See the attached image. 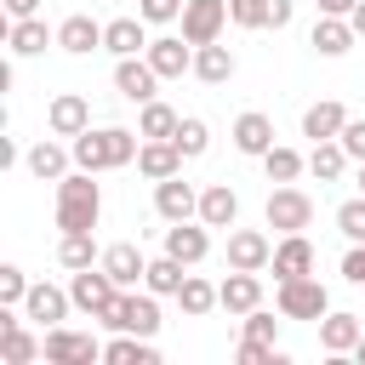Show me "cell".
Here are the masks:
<instances>
[{"instance_id": "obj_1", "label": "cell", "mask_w": 365, "mask_h": 365, "mask_svg": "<svg viewBox=\"0 0 365 365\" xmlns=\"http://www.w3.org/2000/svg\"><path fill=\"white\" fill-rule=\"evenodd\" d=\"M74 148V165L80 171H120V165H137V148H143V131H125V125H86L80 137H68Z\"/></svg>"}, {"instance_id": "obj_2", "label": "cell", "mask_w": 365, "mask_h": 365, "mask_svg": "<svg viewBox=\"0 0 365 365\" xmlns=\"http://www.w3.org/2000/svg\"><path fill=\"white\" fill-rule=\"evenodd\" d=\"M97 171H68L63 182H57V228L63 234H74V228H97V217H103V188L91 182Z\"/></svg>"}, {"instance_id": "obj_3", "label": "cell", "mask_w": 365, "mask_h": 365, "mask_svg": "<svg viewBox=\"0 0 365 365\" xmlns=\"http://www.w3.org/2000/svg\"><path fill=\"white\" fill-rule=\"evenodd\" d=\"M274 308L285 314V319H325L331 314V291L314 279V274H297V279H279L274 285Z\"/></svg>"}, {"instance_id": "obj_4", "label": "cell", "mask_w": 365, "mask_h": 365, "mask_svg": "<svg viewBox=\"0 0 365 365\" xmlns=\"http://www.w3.org/2000/svg\"><path fill=\"white\" fill-rule=\"evenodd\" d=\"M103 325H108V331H137V336H154V331H160V297H154L148 285H143V291L131 285V291H120V297H114V308L103 314Z\"/></svg>"}, {"instance_id": "obj_5", "label": "cell", "mask_w": 365, "mask_h": 365, "mask_svg": "<svg viewBox=\"0 0 365 365\" xmlns=\"http://www.w3.org/2000/svg\"><path fill=\"white\" fill-rule=\"evenodd\" d=\"M68 297H74V308H80V314L103 319V314L114 308L120 285H114V274H108L103 262H91V268H74V279H68Z\"/></svg>"}, {"instance_id": "obj_6", "label": "cell", "mask_w": 365, "mask_h": 365, "mask_svg": "<svg viewBox=\"0 0 365 365\" xmlns=\"http://www.w3.org/2000/svg\"><path fill=\"white\" fill-rule=\"evenodd\" d=\"M262 222H268V228H279V234H302V228L314 222V200H308L302 188L279 182V188L268 194V205H262Z\"/></svg>"}, {"instance_id": "obj_7", "label": "cell", "mask_w": 365, "mask_h": 365, "mask_svg": "<svg viewBox=\"0 0 365 365\" xmlns=\"http://www.w3.org/2000/svg\"><path fill=\"white\" fill-rule=\"evenodd\" d=\"M228 29V0H182V40L188 46H211Z\"/></svg>"}, {"instance_id": "obj_8", "label": "cell", "mask_w": 365, "mask_h": 365, "mask_svg": "<svg viewBox=\"0 0 365 365\" xmlns=\"http://www.w3.org/2000/svg\"><path fill=\"white\" fill-rule=\"evenodd\" d=\"M46 359L51 365H91V359H103V342L86 331H68V325H46Z\"/></svg>"}, {"instance_id": "obj_9", "label": "cell", "mask_w": 365, "mask_h": 365, "mask_svg": "<svg viewBox=\"0 0 365 365\" xmlns=\"http://www.w3.org/2000/svg\"><path fill=\"white\" fill-rule=\"evenodd\" d=\"M143 57L154 63L160 80H182V74H194V46H188L182 34H160V40H148Z\"/></svg>"}, {"instance_id": "obj_10", "label": "cell", "mask_w": 365, "mask_h": 365, "mask_svg": "<svg viewBox=\"0 0 365 365\" xmlns=\"http://www.w3.org/2000/svg\"><path fill=\"white\" fill-rule=\"evenodd\" d=\"M154 86H160V74H154V63L148 57H120L114 63V91L125 97V103H154Z\"/></svg>"}, {"instance_id": "obj_11", "label": "cell", "mask_w": 365, "mask_h": 365, "mask_svg": "<svg viewBox=\"0 0 365 365\" xmlns=\"http://www.w3.org/2000/svg\"><path fill=\"white\" fill-rule=\"evenodd\" d=\"M154 211H160L165 222H188V217H200V188L182 182V171H177V177L154 182Z\"/></svg>"}, {"instance_id": "obj_12", "label": "cell", "mask_w": 365, "mask_h": 365, "mask_svg": "<svg viewBox=\"0 0 365 365\" xmlns=\"http://www.w3.org/2000/svg\"><path fill=\"white\" fill-rule=\"evenodd\" d=\"M46 125H51V137H80V131L91 125V103H86L80 91H57V97L46 103Z\"/></svg>"}, {"instance_id": "obj_13", "label": "cell", "mask_w": 365, "mask_h": 365, "mask_svg": "<svg viewBox=\"0 0 365 365\" xmlns=\"http://www.w3.org/2000/svg\"><path fill=\"white\" fill-rule=\"evenodd\" d=\"M217 302H222V314H251V308H262V279L251 274V268H228V279L217 285Z\"/></svg>"}, {"instance_id": "obj_14", "label": "cell", "mask_w": 365, "mask_h": 365, "mask_svg": "<svg viewBox=\"0 0 365 365\" xmlns=\"http://www.w3.org/2000/svg\"><path fill=\"white\" fill-rule=\"evenodd\" d=\"M137 171H143L148 182H165V177L182 171V148H177L171 137H143V148H137Z\"/></svg>"}, {"instance_id": "obj_15", "label": "cell", "mask_w": 365, "mask_h": 365, "mask_svg": "<svg viewBox=\"0 0 365 365\" xmlns=\"http://www.w3.org/2000/svg\"><path fill=\"white\" fill-rule=\"evenodd\" d=\"M165 251H171L177 262H188V268L205 262V257H211V234H205V222H200V217L171 222V228H165Z\"/></svg>"}, {"instance_id": "obj_16", "label": "cell", "mask_w": 365, "mask_h": 365, "mask_svg": "<svg viewBox=\"0 0 365 365\" xmlns=\"http://www.w3.org/2000/svg\"><path fill=\"white\" fill-rule=\"evenodd\" d=\"M268 262H274V240H268V234H257V228H234V234H228V268L262 274Z\"/></svg>"}, {"instance_id": "obj_17", "label": "cell", "mask_w": 365, "mask_h": 365, "mask_svg": "<svg viewBox=\"0 0 365 365\" xmlns=\"http://www.w3.org/2000/svg\"><path fill=\"white\" fill-rule=\"evenodd\" d=\"M68 308H74V297L63 285H46V279L29 285V297H23V319H40V325H63Z\"/></svg>"}, {"instance_id": "obj_18", "label": "cell", "mask_w": 365, "mask_h": 365, "mask_svg": "<svg viewBox=\"0 0 365 365\" xmlns=\"http://www.w3.org/2000/svg\"><path fill=\"white\" fill-rule=\"evenodd\" d=\"M359 336H365V325H359V314H342V308H331V314L319 319V348H325L331 359H342V354H354V348H359Z\"/></svg>"}, {"instance_id": "obj_19", "label": "cell", "mask_w": 365, "mask_h": 365, "mask_svg": "<svg viewBox=\"0 0 365 365\" xmlns=\"http://www.w3.org/2000/svg\"><path fill=\"white\" fill-rule=\"evenodd\" d=\"M57 46H63L68 57H91V51H103V23L86 17V11H74V17L57 23Z\"/></svg>"}, {"instance_id": "obj_20", "label": "cell", "mask_w": 365, "mask_h": 365, "mask_svg": "<svg viewBox=\"0 0 365 365\" xmlns=\"http://www.w3.org/2000/svg\"><path fill=\"white\" fill-rule=\"evenodd\" d=\"M342 125H348V108L336 97H319V103L302 108V137L308 143H331V137H342Z\"/></svg>"}, {"instance_id": "obj_21", "label": "cell", "mask_w": 365, "mask_h": 365, "mask_svg": "<svg viewBox=\"0 0 365 365\" xmlns=\"http://www.w3.org/2000/svg\"><path fill=\"white\" fill-rule=\"evenodd\" d=\"M6 46H11V57H40L46 46H57V34L46 29V17H11L6 23Z\"/></svg>"}, {"instance_id": "obj_22", "label": "cell", "mask_w": 365, "mask_h": 365, "mask_svg": "<svg viewBox=\"0 0 365 365\" xmlns=\"http://www.w3.org/2000/svg\"><path fill=\"white\" fill-rule=\"evenodd\" d=\"M103 51H114V57H143V51H148V23H143V17H114V23H103Z\"/></svg>"}, {"instance_id": "obj_23", "label": "cell", "mask_w": 365, "mask_h": 365, "mask_svg": "<svg viewBox=\"0 0 365 365\" xmlns=\"http://www.w3.org/2000/svg\"><path fill=\"white\" fill-rule=\"evenodd\" d=\"M354 40H359V34H354V23H348V17H325V11L314 17L308 46H314L319 57H348V51H354Z\"/></svg>"}, {"instance_id": "obj_24", "label": "cell", "mask_w": 365, "mask_h": 365, "mask_svg": "<svg viewBox=\"0 0 365 365\" xmlns=\"http://www.w3.org/2000/svg\"><path fill=\"white\" fill-rule=\"evenodd\" d=\"M23 165L40 177V182H63L68 177V165H74V148H63V143H51V137H40L29 154H23Z\"/></svg>"}, {"instance_id": "obj_25", "label": "cell", "mask_w": 365, "mask_h": 365, "mask_svg": "<svg viewBox=\"0 0 365 365\" xmlns=\"http://www.w3.org/2000/svg\"><path fill=\"white\" fill-rule=\"evenodd\" d=\"M103 268L114 274V285H120V291H131V285H143V274H148V257H143L131 240H114V245L103 251Z\"/></svg>"}, {"instance_id": "obj_26", "label": "cell", "mask_w": 365, "mask_h": 365, "mask_svg": "<svg viewBox=\"0 0 365 365\" xmlns=\"http://www.w3.org/2000/svg\"><path fill=\"white\" fill-rule=\"evenodd\" d=\"M103 365H160V348H154V336L114 331V342H103Z\"/></svg>"}, {"instance_id": "obj_27", "label": "cell", "mask_w": 365, "mask_h": 365, "mask_svg": "<svg viewBox=\"0 0 365 365\" xmlns=\"http://www.w3.org/2000/svg\"><path fill=\"white\" fill-rule=\"evenodd\" d=\"M234 148H240V154H251V160H262V154L274 148V120H268V114H257V108H245V114L234 120Z\"/></svg>"}, {"instance_id": "obj_28", "label": "cell", "mask_w": 365, "mask_h": 365, "mask_svg": "<svg viewBox=\"0 0 365 365\" xmlns=\"http://www.w3.org/2000/svg\"><path fill=\"white\" fill-rule=\"evenodd\" d=\"M274 279H297V274H314V245H308V234H285L279 245H274Z\"/></svg>"}, {"instance_id": "obj_29", "label": "cell", "mask_w": 365, "mask_h": 365, "mask_svg": "<svg viewBox=\"0 0 365 365\" xmlns=\"http://www.w3.org/2000/svg\"><path fill=\"white\" fill-rule=\"evenodd\" d=\"M234 217H240V194H234L228 182L200 188V222H205V228H234Z\"/></svg>"}, {"instance_id": "obj_30", "label": "cell", "mask_w": 365, "mask_h": 365, "mask_svg": "<svg viewBox=\"0 0 365 365\" xmlns=\"http://www.w3.org/2000/svg\"><path fill=\"white\" fill-rule=\"evenodd\" d=\"M194 80H205V86H228L234 80V51L228 46H194Z\"/></svg>"}, {"instance_id": "obj_31", "label": "cell", "mask_w": 365, "mask_h": 365, "mask_svg": "<svg viewBox=\"0 0 365 365\" xmlns=\"http://www.w3.org/2000/svg\"><path fill=\"white\" fill-rule=\"evenodd\" d=\"M182 279H188V262H177L171 251H160V257L148 262V274H143V285H148L154 297H177V291H182Z\"/></svg>"}, {"instance_id": "obj_32", "label": "cell", "mask_w": 365, "mask_h": 365, "mask_svg": "<svg viewBox=\"0 0 365 365\" xmlns=\"http://www.w3.org/2000/svg\"><path fill=\"white\" fill-rule=\"evenodd\" d=\"M57 262L74 274V268H91V262H103V251H97V240H91V228H74V234H63L57 240Z\"/></svg>"}, {"instance_id": "obj_33", "label": "cell", "mask_w": 365, "mask_h": 365, "mask_svg": "<svg viewBox=\"0 0 365 365\" xmlns=\"http://www.w3.org/2000/svg\"><path fill=\"white\" fill-rule=\"evenodd\" d=\"M177 308H182L188 319H205V314H211V308H222V302H217V285H211V279L188 274V279H182V291H177Z\"/></svg>"}, {"instance_id": "obj_34", "label": "cell", "mask_w": 365, "mask_h": 365, "mask_svg": "<svg viewBox=\"0 0 365 365\" xmlns=\"http://www.w3.org/2000/svg\"><path fill=\"white\" fill-rule=\"evenodd\" d=\"M308 171H314L319 182H336V177L348 171V148H342L336 137H331V143H314V148H308Z\"/></svg>"}, {"instance_id": "obj_35", "label": "cell", "mask_w": 365, "mask_h": 365, "mask_svg": "<svg viewBox=\"0 0 365 365\" xmlns=\"http://www.w3.org/2000/svg\"><path fill=\"white\" fill-rule=\"evenodd\" d=\"M262 171H268V182H297V177L308 171V154H297V148L274 143V148L262 154Z\"/></svg>"}, {"instance_id": "obj_36", "label": "cell", "mask_w": 365, "mask_h": 365, "mask_svg": "<svg viewBox=\"0 0 365 365\" xmlns=\"http://www.w3.org/2000/svg\"><path fill=\"white\" fill-rule=\"evenodd\" d=\"M177 125H182V114L171 108V103H143V114H137V131L143 137H177Z\"/></svg>"}, {"instance_id": "obj_37", "label": "cell", "mask_w": 365, "mask_h": 365, "mask_svg": "<svg viewBox=\"0 0 365 365\" xmlns=\"http://www.w3.org/2000/svg\"><path fill=\"white\" fill-rule=\"evenodd\" d=\"M177 148H182V160H200L205 148H211V125L200 120V114H182V125H177V137H171Z\"/></svg>"}, {"instance_id": "obj_38", "label": "cell", "mask_w": 365, "mask_h": 365, "mask_svg": "<svg viewBox=\"0 0 365 365\" xmlns=\"http://www.w3.org/2000/svg\"><path fill=\"white\" fill-rule=\"evenodd\" d=\"M23 297H29V274L17 262H0V308H23Z\"/></svg>"}, {"instance_id": "obj_39", "label": "cell", "mask_w": 365, "mask_h": 365, "mask_svg": "<svg viewBox=\"0 0 365 365\" xmlns=\"http://www.w3.org/2000/svg\"><path fill=\"white\" fill-rule=\"evenodd\" d=\"M234 359H240V365H285V354H279L274 342H257V336H240Z\"/></svg>"}, {"instance_id": "obj_40", "label": "cell", "mask_w": 365, "mask_h": 365, "mask_svg": "<svg viewBox=\"0 0 365 365\" xmlns=\"http://www.w3.org/2000/svg\"><path fill=\"white\" fill-rule=\"evenodd\" d=\"M234 29H268V0H228Z\"/></svg>"}, {"instance_id": "obj_41", "label": "cell", "mask_w": 365, "mask_h": 365, "mask_svg": "<svg viewBox=\"0 0 365 365\" xmlns=\"http://www.w3.org/2000/svg\"><path fill=\"white\" fill-rule=\"evenodd\" d=\"M336 228L348 234V245H354V240H365V194H354V200H342V205H336Z\"/></svg>"}, {"instance_id": "obj_42", "label": "cell", "mask_w": 365, "mask_h": 365, "mask_svg": "<svg viewBox=\"0 0 365 365\" xmlns=\"http://www.w3.org/2000/svg\"><path fill=\"white\" fill-rule=\"evenodd\" d=\"M137 17L143 23H171V17H182V0H137Z\"/></svg>"}, {"instance_id": "obj_43", "label": "cell", "mask_w": 365, "mask_h": 365, "mask_svg": "<svg viewBox=\"0 0 365 365\" xmlns=\"http://www.w3.org/2000/svg\"><path fill=\"white\" fill-rule=\"evenodd\" d=\"M342 279L365 291V240H354V245H348V257H342Z\"/></svg>"}, {"instance_id": "obj_44", "label": "cell", "mask_w": 365, "mask_h": 365, "mask_svg": "<svg viewBox=\"0 0 365 365\" xmlns=\"http://www.w3.org/2000/svg\"><path fill=\"white\" fill-rule=\"evenodd\" d=\"M342 148H348V160H365V120H354L348 114V125H342V137H336Z\"/></svg>"}, {"instance_id": "obj_45", "label": "cell", "mask_w": 365, "mask_h": 365, "mask_svg": "<svg viewBox=\"0 0 365 365\" xmlns=\"http://www.w3.org/2000/svg\"><path fill=\"white\" fill-rule=\"evenodd\" d=\"M291 11H297L291 0H268V29H285V23H291Z\"/></svg>"}, {"instance_id": "obj_46", "label": "cell", "mask_w": 365, "mask_h": 365, "mask_svg": "<svg viewBox=\"0 0 365 365\" xmlns=\"http://www.w3.org/2000/svg\"><path fill=\"white\" fill-rule=\"evenodd\" d=\"M6 17H40V0H6Z\"/></svg>"}, {"instance_id": "obj_47", "label": "cell", "mask_w": 365, "mask_h": 365, "mask_svg": "<svg viewBox=\"0 0 365 365\" xmlns=\"http://www.w3.org/2000/svg\"><path fill=\"white\" fill-rule=\"evenodd\" d=\"M314 6H319V11H325V17H348V11H354V6H359V0H314Z\"/></svg>"}, {"instance_id": "obj_48", "label": "cell", "mask_w": 365, "mask_h": 365, "mask_svg": "<svg viewBox=\"0 0 365 365\" xmlns=\"http://www.w3.org/2000/svg\"><path fill=\"white\" fill-rule=\"evenodd\" d=\"M348 23H354V34H359V40H365V0H359V6H354V11H348Z\"/></svg>"}, {"instance_id": "obj_49", "label": "cell", "mask_w": 365, "mask_h": 365, "mask_svg": "<svg viewBox=\"0 0 365 365\" xmlns=\"http://www.w3.org/2000/svg\"><path fill=\"white\" fill-rule=\"evenodd\" d=\"M354 359H359V365H365V336H359V348H354Z\"/></svg>"}, {"instance_id": "obj_50", "label": "cell", "mask_w": 365, "mask_h": 365, "mask_svg": "<svg viewBox=\"0 0 365 365\" xmlns=\"http://www.w3.org/2000/svg\"><path fill=\"white\" fill-rule=\"evenodd\" d=\"M359 194H365V160H359Z\"/></svg>"}, {"instance_id": "obj_51", "label": "cell", "mask_w": 365, "mask_h": 365, "mask_svg": "<svg viewBox=\"0 0 365 365\" xmlns=\"http://www.w3.org/2000/svg\"><path fill=\"white\" fill-rule=\"evenodd\" d=\"M114 6H125V0H114Z\"/></svg>"}]
</instances>
